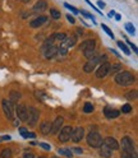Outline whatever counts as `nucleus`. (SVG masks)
<instances>
[{"mask_svg":"<svg viewBox=\"0 0 138 158\" xmlns=\"http://www.w3.org/2000/svg\"><path fill=\"white\" fill-rule=\"evenodd\" d=\"M136 82V78L131 72H119L115 75V83L122 87L132 85Z\"/></svg>","mask_w":138,"mask_h":158,"instance_id":"f257e3e1","label":"nucleus"},{"mask_svg":"<svg viewBox=\"0 0 138 158\" xmlns=\"http://www.w3.org/2000/svg\"><path fill=\"white\" fill-rule=\"evenodd\" d=\"M95 46H96V42L95 40H86V41H83L80 46L81 51L84 54V56L90 60L91 57H93L96 55V51H95Z\"/></svg>","mask_w":138,"mask_h":158,"instance_id":"f03ea898","label":"nucleus"},{"mask_svg":"<svg viewBox=\"0 0 138 158\" xmlns=\"http://www.w3.org/2000/svg\"><path fill=\"white\" fill-rule=\"evenodd\" d=\"M102 142H104L102 136L97 131H91L90 134L87 135V144L90 147H92V148H100Z\"/></svg>","mask_w":138,"mask_h":158,"instance_id":"7ed1b4c3","label":"nucleus"},{"mask_svg":"<svg viewBox=\"0 0 138 158\" xmlns=\"http://www.w3.org/2000/svg\"><path fill=\"white\" fill-rule=\"evenodd\" d=\"M28 110V117H27V123L29 124V126H35L40 118V112L36 107H29L27 108Z\"/></svg>","mask_w":138,"mask_h":158,"instance_id":"20e7f679","label":"nucleus"},{"mask_svg":"<svg viewBox=\"0 0 138 158\" xmlns=\"http://www.w3.org/2000/svg\"><path fill=\"white\" fill-rule=\"evenodd\" d=\"M72 131H73L72 126H64V127H62L60 131H59V142H60V143H67L68 140H71Z\"/></svg>","mask_w":138,"mask_h":158,"instance_id":"39448f33","label":"nucleus"},{"mask_svg":"<svg viewBox=\"0 0 138 158\" xmlns=\"http://www.w3.org/2000/svg\"><path fill=\"white\" fill-rule=\"evenodd\" d=\"M122 151H125V152H129V153H137L136 149H134V144H133V140L131 139L129 136H124L122 139Z\"/></svg>","mask_w":138,"mask_h":158,"instance_id":"423d86ee","label":"nucleus"},{"mask_svg":"<svg viewBox=\"0 0 138 158\" xmlns=\"http://www.w3.org/2000/svg\"><path fill=\"white\" fill-rule=\"evenodd\" d=\"M97 64H98V55L96 54L93 57H91L90 60H88V61L84 64V66H83L84 73H91V72H93Z\"/></svg>","mask_w":138,"mask_h":158,"instance_id":"0eeeda50","label":"nucleus"},{"mask_svg":"<svg viewBox=\"0 0 138 158\" xmlns=\"http://www.w3.org/2000/svg\"><path fill=\"white\" fill-rule=\"evenodd\" d=\"M109 69H110V64L107 61L104 64H100V66H98L97 70H96V78H98V79L105 78L107 74H109Z\"/></svg>","mask_w":138,"mask_h":158,"instance_id":"6e6552de","label":"nucleus"},{"mask_svg":"<svg viewBox=\"0 0 138 158\" xmlns=\"http://www.w3.org/2000/svg\"><path fill=\"white\" fill-rule=\"evenodd\" d=\"M83 136H84V129L80 126V127H75V129H73L71 139H72L74 143H80V142L83 139Z\"/></svg>","mask_w":138,"mask_h":158,"instance_id":"1a4fd4ad","label":"nucleus"},{"mask_svg":"<svg viewBox=\"0 0 138 158\" xmlns=\"http://www.w3.org/2000/svg\"><path fill=\"white\" fill-rule=\"evenodd\" d=\"M2 106H3V111H4L5 116H6V118L12 121V120H13V108H12V103L9 102L8 100H3Z\"/></svg>","mask_w":138,"mask_h":158,"instance_id":"9d476101","label":"nucleus"},{"mask_svg":"<svg viewBox=\"0 0 138 158\" xmlns=\"http://www.w3.org/2000/svg\"><path fill=\"white\" fill-rule=\"evenodd\" d=\"M63 124H64V118L62 116H58L55 118V121L51 124V134H58L60 131V129L63 127Z\"/></svg>","mask_w":138,"mask_h":158,"instance_id":"9b49d317","label":"nucleus"},{"mask_svg":"<svg viewBox=\"0 0 138 158\" xmlns=\"http://www.w3.org/2000/svg\"><path fill=\"white\" fill-rule=\"evenodd\" d=\"M17 116L19 117V120L26 123L27 121V117H28V110L27 107L23 106V105H19L17 106Z\"/></svg>","mask_w":138,"mask_h":158,"instance_id":"f8f14e48","label":"nucleus"},{"mask_svg":"<svg viewBox=\"0 0 138 158\" xmlns=\"http://www.w3.org/2000/svg\"><path fill=\"white\" fill-rule=\"evenodd\" d=\"M107 148H110L111 151H116V149H119V143L116 142V139L115 138H113V136H107L106 139H104V142H102Z\"/></svg>","mask_w":138,"mask_h":158,"instance_id":"ddd939ff","label":"nucleus"},{"mask_svg":"<svg viewBox=\"0 0 138 158\" xmlns=\"http://www.w3.org/2000/svg\"><path fill=\"white\" fill-rule=\"evenodd\" d=\"M104 115L106 118H116L118 116L120 115V111H118V110H114V108H110V107H105L104 108Z\"/></svg>","mask_w":138,"mask_h":158,"instance_id":"4468645a","label":"nucleus"},{"mask_svg":"<svg viewBox=\"0 0 138 158\" xmlns=\"http://www.w3.org/2000/svg\"><path fill=\"white\" fill-rule=\"evenodd\" d=\"M46 21H47V17L41 15V17H37L36 19H33V21L29 22V26H31L32 28H38V27H41Z\"/></svg>","mask_w":138,"mask_h":158,"instance_id":"2eb2a0df","label":"nucleus"},{"mask_svg":"<svg viewBox=\"0 0 138 158\" xmlns=\"http://www.w3.org/2000/svg\"><path fill=\"white\" fill-rule=\"evenodd\" d=\"M100 156L104 157V158H111L113 156V151L110 149V148H107L104 143L100 145Z\"/></svg>","mask_w":138,"mask_h":158,"instance_id":"dca6fc26","label":"nucleus"},{"mask_svg":"<svg viewBox=\"0 0 138 158\" xmlns=\"http://www.w3.org/2000/svg\"><path fill=\"white\" fill-rule=\"evenodd\" d=\"M46 9H47L46 0H38V2L35 4V6H33V10L35 12H45Z\"/></svg>","mask_w":138,"mask_h":158,"instance_id":"f3484780","label":"nucleus"},{"mask_svg":"<svg viewBox=\"0 0 138 158\" xmlns=\"http://www.w3.org/2000/svg\"><path fill=\"white\" fill-rule=\"evenodd\" d=\"M40 131L41 134L44 135H49L51 133V123H49V121H44L40 126Z\"/></svg>","mask_w":138,"mask_h":158,"instance_id":"a211bd4d","label":"nucleus"},{"mask_svg":"<svg viewBox=\"0 0 138 158\" xmlns=\"http://www.w3.org/2000/svg\"><path fill=\"white\" fill-rule=\"evenodd\" d=\"M77 42V36H71V37H67L65 41L62 44L65 48H69V47H73Z\"/></svg>","mask_w":138,"mask_h":158,"instance_id":"6ab92c4d","label":"nucleus"},{"mask_svg":"<svg viewBox=\"0 0 138 158\" xmlns=\"http://www.w3.org/2000/svg\"><path fill=\"white\" fill-rule=\"evenodd\" d=\"M19 98H21V93L14 92V91H12L11 93H9V102H11L12 105H15Z\"/></svg>","mask_w":138,"mask_h":158,"instance_id":"aec40b11","label":"nucleus"},{"mask_svg":"<svg viewBox=\"0 0 138 158\" xmlns=\"http://www.w3.org/2000/svg\"><path fill=\"white\" fill-rule=\"evenodd\" d=\"M58 154H60V156H64L67 158H72L73 157V152L71 149H68V148H63V149H59L58 151Z\"/></svg>","mask_w":138,"mask_h":158,"instance_id":"412c9836","label":"nucleus"},{"mask_svg":"<svg viewBox=\"0 0 138 158\" xmlns=\"http://www.w3.org/2000/svg\"><path fill=\"white\" fill-rule=\"evenodd\" d=\"M137 97H138V92H137L136 89L129 91L128 93H125V98H127V100H129V101H134V100H137Z\"/></svg>","mask_w":138,"mask_h":158,"instance_id":"4be33fe9","label":"nucleus"},{"mask_svg":"<svg viewBox=\"0 0 138 158\" xmlns=\"http://www.w3.org/2000/svg\"><path fill=\"white\" fill-rule=\"evenodd\" d=\"M122 70V65L120 64H115V65H110V69H109V74H111V75H114L115 73H118V72H120Z\"/></svg>","mask_w":138,"mask_h":158,"instance_id":"5701e85b","label":"nucleus"},{"mask_svg":"<svg viewBox=\"0 0 138 158\" xmlns=\"http://www.w3.org/2000/svg\"><path fill=\"white\" fill-rule=\"evenodd\" d=\"M118 46H119L120 48H122V51L125 54V55H131V50L128 48V46L124 44V42H122V41H118Z\"/></svg>","mask_w":138,"mask_h":158,"instance_id":"b1692460","label":"nucleus"},{"mask_svg":"<svg viewBox=\"0 0 138 158\" xmlns=\"http://www.w3.org/2000/svg\"><path fill=\"white\" fill-rule=\"evenodd\" d=\"M0 158H12V151L9 149V148L3 149L2 153H0Z\"/></svg>","mask_w":138,"mask_h":158,"instance_id":"393cba45","label":"nucleus"},{"mask_svg":"<svg viewBox=\"0 0 138 158\" xmlns=\"http://www.w3.org/2000/svg\"><path fill=\"white\" fill-rule=\"evenodd\" d=\"M83 111H84L86 114L92 112V111H93V105H92L91 102H86V103H84V107H83Z\"/></svg>","mask_w":138,"mask_h":158,"instance_id":"a878e982","label":"nucleus"},{"mask_svg":"<svg viewBox=\"0 0 138 158\" xmlns=\"http://www.w3.org/2000/svg\"><path fill=\"white\" fill-rule=\"evenodd\" d=\"M120 156H122V158H137V153H129L125 151H122Z\"/></svg>","mask_w":138,"mask_h":158,"instance_id":"bb28decb","label":"nucleus"},{"mask_svg":"<svg viewBox=\"0 0 138 158\" xmlns=\"http://www.w3.org/2000/svg\"><path fill=\"white\" fill-rule=\"evenodd\" d=\"M125 29H127V31L128 32H129V33H132V35H134L136 33V29H134V26L132 24V23H129V22H128V23H125Z\"/></svg>","mask_w":138,"mask_h":158,"instance_id":"cd10ccee","label":"nucleus"},{"mask_svg":"<svg viewBox=\"0 0 138 158\" xmlns=\"http://www.w3.org/2000/svg\"><path fill=\"white\" fill-rule=\"evenodd\" d=\"M50 15L53 17V19H59L60 18V12L56 10V9H50Z\"/></svg>","mask_w":138,"mask_h":158,"instance_id":"c85d7f7f","label":"nucleus"},{"mask_svg":"<svg viewBox=\"0 0 138 158\" xmlns=\"http://www.w3.org/2000/svg\"><path fill=\"white\" fill-rule=\"evenodd\" d=\"M64 6H65L67 9H69V10H71L73 14H78V13H80V10H78V9H75L74 6H72L71 4H68V3H64Z\"/></svg>","mask_w":138,"mask_h":158,"instance_id":"c756f323","label":"nucleus"},{"mask_svg":"<svg viewBox=\"0 0 138 158\" xmlns=\"http://www.w3.org/2000/svg\"><path fill=\"white\" fill-rule=\"evenodd\" d=\"M131 111H132V106H131L129 103L123 105V107H122V112H124V114H129Z\"/></svg>","mask_w":138,"mask_h":158,"instance_id":"7c9ffc66","label":"nucleus"},{"mask_svg":"<svg viewBox=\"0 0 138 158\" xmlns=\"http://www.w3.org/2000/svg\"><path fill=\"white\" fill-rule=\"evenodd\" d=\"M101 27H102V29H104V31H105L107 35H109L111 38H114V33H113V31H111V29H110L109 27H107L106 24H101Z\"/></svg>","mask_w":138,"mask_h":158,"instance_id":"2f4dec72","label":"nucleus"},{"mask_svg":"<svg viewBox=\"0 0 138 158\" xmlns=\"http://www.w3.org/2000/svg\"><path fill=\"white\" fill-rule=\"evenodd\" d=\"M19 134H21L24 139H27V138H28V131L26 130V127H19Z\"/></svg>","mask_w":138,"mask_h":158,"instance_id":"473e14b6","label":"nucleus"},{"mask_svg":"<svg viewBox=\"0 0 138 158\" xmlns=\"http://www.w3.org/2000/svg\"><path fill=\"white\" fill-rule=\"evenodd\" d=\"M81 14H83L86 18H90V19H92V21H93V23H95V19H93V15L91 14V13H88V12H86V10H81L80 12Z\"/></svg>","mask_w":138,"mask_h":158,"instance_id":"72a5a7b5","label":"nucleus"},{"mask_svg":"<svg viewBox=\"0 0 138 158\" xmlns=\"http://www.w3.org/2000/svg\"><path fill=\"white\" fill-rule=\"evenodd\" d=\"M107 61V56L106 55H102V56H98V64H104Z\"/></svg>","mask_w":138,"mask_h":158,"instance_id":"f704fd0d","label":"nucleus"},{"mask_svg":"<svg viewBox=\"0 0 138 158\" xmlns=\"http://www.w3.org/2000/svg\"><path fill=\"white\" fill-rule=\"evenodd\" d=\"M38 145H40L41 148H44V149H45V151H50V149H51V147H50V144H47V143H40V144H38Z\"/></svg>","mask_w":138,"mask_h":158,"instance_id":"c9c22d12","label":"nucleus"},{"mask_svg":"<svg viewBox=\"0 0 138 158\" xmlns=\"http://www.w3.org/2000/svg\"><path fill=\"white\" fill-rule=\"evenodd\" d=\"M67 19H68V22H71L72 24H74L75 23V19L73 18V15H71V14H67Z\"/></svg>","mask_w":138,"mask_h":158,"instance_id":"e433bc0d","label":"nucleus"},{"mask_svg":"<svg viewBox=\"0 0 138 158\" xmlns=\"http://www.w3.org/2000/svg\"><path fill=\"white\" fill-rule=\"evenodd\" d=\"M73 152L77 153V154H82L83 151H82V148H73Z\"/></svg>","mask_w":138,"mask_h":158,"instance_id":"4c0bfd02","label":"nucleus"},{"mask_svg":"<svg viewBox=\"0 0 138 158\" xmlns=\"http://www.w3.org/2000/svg\"><path fill=\"white\" fill-rule=\"evenodd\" d=\"M127 42H128V45H129V46L133 48V51H134V52H137V46H136L134 44H132L131 41H127Z\"/></svg>","mask_w":138,"mask_h":158,"instance_id":"58836bf2","label":"nucleus"},{"mask_svg":"<svg viewBox=\"0 0 138 158\" xmlns=\"http://www.w3.org/2000/svg\"><path fill=\"white\" fill-rule=\"evenodd\" d=\"M23 158H35V156H33V153H28V152H26Z\"/></svg>","mask_w":138,"mask_h":158,"instance_id":"ea45409f","label":"nucleus"},{"mask_svg":"<svg viewBox=\"0 0 138 158\" xmlns=\"http://www.w3.org/2000/svg\"><path fill=\"white\" fill-rule=\"evenodd\" d=\"M97 5H98V6H101V8H104V6H105V3L101 2V0H98V2H97Z\"/></svg>","mask_w":138,"mask_h":158,"instance_id":"a19ab883","label":"nucleus"},{"mask_svg":"<svg viewBox=\"0 0 138 158\" xmlns=\"http://www.w3.org/2000/svg\"><path fill=\"white\" fill-rule=\"evenodd\" d=\"M2 140H9L11 139V135H5V136H3V138H0Z\"/></svg>","mask_w":138,"mask_h":158,"instance_id":"79ce46f5","label":"nucleus"},{"mask_svg":"<svg viewBox=\"0 0 138 158\" xmlns=\"http://www.w3.org/2000/svg\"><path fill=\"white\" fill-rule=\"evenodd\" d=\"M115 19H116V21H120V19H122V15H120V14H115Z\"/></svg>","mask_w":138,"mask_h":158,"instance_id":"37998d69","label":"nucleus"},{"mask_svg":"<svg viewBox=\"0 0 138 158\" xmlns=\"http://www.w3.org/2000/svg\"><path fill=\"white\" fill-rule=\"evenodd\" d=\"M35 136H36L35 133H28V138H35Z\"/></svg>","mask_w":138,"mask_h":158,"instance_id":"c03bdc74","label":"nucleus"},{"mask_svg":"<svg viewBox=\"0 0 138 158\" xmlns=\"http://www.w3.org/2000/svg\"><path fill=\"white\" fill-rule=\"evenodd\" d=\"M113 15H115V12H114V10H111V12L109 13V18H111Z\"/></svg>","mask_w":138,"mask_h":158,"instance_id":"a18cd8bd","label":"nucleus"},{"mask_svg":"<svg viewBox=\"0 0 138 158\" xmlns=\"http://www.w3.org/2000/svg\"><path fill=\"white\" fill-rule=\"evenodd\" d=\"M22 3H28V2H31V0H21Z\"/></svg>","mask_w":138,"mask_h":158,"instance_id":"49530a36","label":"nucleus"},{"mask_svg":"<svg viewBox=\"0 0 138 158\" xmlns=\"http://www.w3.org/2000/svg\"><path fill=\"white\" fill-rule=\"evenodd\" d=\"M38 158H45V157H38Z\"/></svg>","mask_w":138,"mask_h":158,"instance_id":"de8ad7c7","label":"nucleus"},{"mask_svg":"<svg viewBox=\"0 0 138 158\" xmlns=\"http://www.w3.org/2000/svg\"><path fill=\"white\" fill-rule=\"evenodd\" d=\"M53 158H56V157H53Z\"/></svg>","mask_w":138,"mask_h":158,"instance_id":"09e8293b","label":"nucleus"}]
</instances>
